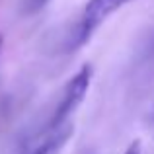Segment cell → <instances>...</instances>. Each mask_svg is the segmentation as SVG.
I'll use <instances>...</instances> for the list:
<instances>
[{
    "label": "cell",
    "mask_w": 154,
    "mask_h": 154,
    "mask_svg": "<svg viewBox=\"0 0 154 154\" xmlns=\"http://www.w3.org/2000/svg\"><path fill=\"white\" fill-rule=\"evenodd\" d=\"M92 72L94 70H92L90 64H84V66L66 82V86H64V90H63V98H60V102H59V105H57L55 113H53V117L49 121L51 131L57 129L59 125L66 123L68 115H70L72 111H76L78 105L84 102V96H86L88 88H90Z\"/></svg>",
    "instance_id": "cell-2"
},
{
    "label": "cell",
    "mask_w": 154,
    "mask_h": 154,
    "mask_svg": "<svg viewBox=\"0 0 154 154\" xmlns=\"http://www.w3.org/2000/svg\"><path fill=\"white\" fill-rule=\"evenodd\" d=\"M2 41H4V37H2V35H0V47H2Z\"/></svg>",
    "instance_id": "cell-6"
},
{
    "label": "cell",
    "mask_w": 154,
    "mask_h": 154,
    "mask_svg": "<svg viewBox=\"0 0 154 154\" xmlns=\"http://www.w3.org/2000/svg\"><path fill=\"white\" fill-rule=\"evenodd\" d=\"M47 2H49V0H26V12L27 14H35V12H39Z\"/></svg>",
    "instance_id": "cell-4"
},
{
    "label": "cell",
    "mask_w": 154,
    "mask_h": 154,
    "mask_svg": "<svg viewBox=\"0 0 154 154\" xmlns=\"http://www.w3.org/2000/svg\"><path fill=\"white\" fill-rule=\"evenodd\" d=\"M129 2L131 0H88L80 16V22L68 35L66 51H76L78 47H82L113 12H117L121 6Z\"/></svg>",
    "instance_id": "cell-1"
},
{
    "label": "cell",
    "mask_w": 154,
    "mask_h": 154,
    "mask_svg": "<svg viewBox=\"0 0 154 154\" xmlns=\"http://www.w3.org/2000/svg\"><path fill=\"white\" fill-rule=\"evenodd\" d=\"M70 135H72V125L66 121V123L59 125L57 129H53L51 135L47 137L41 144H37L33 150H29L27 154H57L64 144H66V140L70 139Z\"/></svg>",
    "instance_id": "cell-3"
},
{
    "label": "cell",
    "mask_w": 154,
    "mask_h": 154,
    "mask_svg": "<svg viewBox=\"0 0 154 154\" xmlns=\"http://www.w3.org/2000/svg\"><path fill=\"white\" fill-rule=\"evenodd\" d=\"M125 154H140V140H135V143L129 146V150Z\"/></svg>",
    "instance_id": "cell-5"
}]
</instances>
